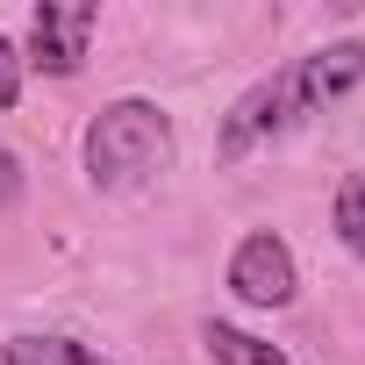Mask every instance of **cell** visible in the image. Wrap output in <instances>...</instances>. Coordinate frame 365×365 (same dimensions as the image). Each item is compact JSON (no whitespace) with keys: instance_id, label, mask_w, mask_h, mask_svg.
Instances as JSON below:
<instances>
[{"instance_id":"1","label":"cell","mask_w":365,"mask_h":365,"mask_svg":"<svg viewBox=\"0 0 365 365\" xmlns=\"http://www.w3.org/2000/svg\"><path fill=\"white\" fill-rule=\"evenodd\" d=\"M358 79H365V43H358V36H336V43H322V51H308V58L265 72L251 93H237L230 115H222L215 150L237 165V158H251L258 143H272V136H287L294 122H308L315 108L344 101Z\"/></svg>"},{"instance_id":"2","label":"cell","mask_w":365,"mask_h":365,"mask_svg":"<svg viewBox=\"0 0 365 365\" xmlns=\"http://www.w3.org/2000/svg\"><path fill=\"white\" fill-rule=\"evenodd\" d=\"M172 150H179V136H172V115L158 101H108L86 122V143H79L86 179H93L101 194L150 187L158 172H172Z\"/></svg>"},{"instance_id":"3","label":"cell","mask_w":365,"mask_h":365,"mask_svg":"<svg viewBox=\"0 0 365 365\" xmlns=\"http://www.w3.org/2000/svg\"><path fill=\"white\" fill-rule=\"evenodd\" d=\"M230 294H237L244 308H287V301L301 294V265H294L287 237L251 230V237L230 251Z\"/></svg>"},{"instance_id":"4","label":"cell","mask_w":365,"mask_h":365,"mask_svg":"<svg viewBox=\"0 0 365 365\" xmlns=\"http://www.w3.org/2000/svg\"><path fill=\"white\" fill-rule=\"evenodd\" d=\"M93 22H101V8H86V0H43V8L29 15V58L22 65H36L51 79H72L86 65Z\"/></svg>"},{"instance_id":"5","label":"cell","mask_w":365,"mask_h":365,"mask_svg":"<svg viewBox=\"0 0 365 365\" xmlns=\"http://www.w3.org/2000/svg\"><path fill=\"white\" fill-rule=\"evenodd\" d=\"M0 365H115V358H101L79 336H36V329H22V336L0 344Z\"/></svg>"},{"instance_id":"6","label":"cell","mask_w":365,"mask_h":365,"mask_svg":"<svg viewBox=\"0 0 365 365\" xmlns=\"http://www.w3.org/2000/svg\"><path fill=\"white\" fill-rule=\"evenodd\" d=\"M201 351H208L215 365H287L279 344H265V336H251V329H237V322H201Z\"/></svg>"},{"instance_id":"7","label":"cell","mask_w":365,"mask_h":365,"mask_svg":"<svg viewBox=\"0 0 365 365\" xmlns=\"http://www.w3.org/2000/svg\"><path fill=\"white\" fill-rule=\"evenodd\" d=\"M336 237L351 258H365V172H351L336 187Z\"/></svg>"},{"instance_id":"8","label":"cell","mask_w":365,"mask_h":365,"mask_svg":"<svg viewBox=\"0 0 365 365\" xmlns=\"http://www.w3.org/2000/svg\"><path fill=\"white\" fill-rule=\"evenodd\" d=\"M22 101V58H15V43L0 36V108H15Z\"/></svg>"},{"instance_id":"9","label":"cell","mask_w":365,"mask_h":365,"mask_svg":"<svg viewBox=\"0 0 365 365\" xmlns=\"http://www.w3.org/2000/svg\"><path fill=\"white\" fill-rule=\"evenodd\" d=\"M0 201H15V158L0 150Z\"/></svg>"}]
</instances>
